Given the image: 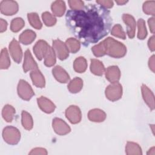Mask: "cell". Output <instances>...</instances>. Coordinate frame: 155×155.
Masks as SVG:
<instances>
[{
  "label": "cell",
  "mask_w": 155,
  "mask_h": 155,
  "mask_svg": "<svg viewBox=\"0 0 155 155\" xmlns=\"http://www.w3.org/2000/svg\"><path fill=\"white\" fill-rule=\"evenodd\" d=\"M15 114V109L11 105H5L2 110V116L3 119L7 122H12Z\"/></svg>",
  "instance_id": "25"
},
{
  "label": "cell",
  "mask_w": 155,
  "mask_h": 155,
  "mask_svg": "<svg viewBox=\"0 0 155 155\" xmlns=\"http://www.w3.org/2000/svg\"><path fill=\"white\" fill-rule=\"evenodd\" d=\"M154 18L152 17L148 19V26L150 30V31L152 33H154Z\"/></svg>",
  "instance_id": "42"
},
{
  "label": "cell",
  "mask_w": 155,
  "mask_h": 155,
  "mask_svg": "<svg viewBox=\"0 0 155 155\" xmlns=\"http://www.w3.org/2000/svg\"><path fill=\"white\" fill-rule=\"evenodd\" d=\"M17 91L19 96L25 101H29L35 95V93L30 85L23 79H21L19 81Z\"/></svg>",
  "instance_id": "5"
},
{
  "label": "cell",
  "mask_w": 155,
  "mask_h": 155,
  "mask_svg": "<svg viewBox=\"0 0 155 155\" xmlns=\"http://www.w3.org/2000/svg\"><path fill=\"white\" fill-rule=\"evenodd\" d=\"M73 68L77 73H82L85 72L87 68V62L85 58L82 56L77 58L74 61Z\"/></svg>",
  "instance_id": "26"
},
{
  "label": "cell",
  "mask_w": 155,
  "mask_h": 155,
  "mask_svg": "<svg viewBox=\"0 0 155 155\" xmlns=\"http://www.w3.org/2000/svg\"><path fill=\"white\" fill-rule=\"evenodd\" d=\"M10 65V60L6 48L2 49L0 58V68L2 70L8 68Z\"/></svg>",
  "instance_id": "30"
},
{
  "label": "cell",
  "mask_w": 155,
  "mask_h": 155,
  "mask_svg": "<svg viewBox=\"0 0 155 155\" xmlns=\"http://www.w3.org/2000/svg\"><path fill=\"white\" fill-rule=\"evenodd\" d=\"M65 44L68 51L71 53H76L80 50L81 42L75 38H70L67 39Z\"/></svg>",
  "instance_id": "28"
},
{
  "label": "cell",
  "mask_w": 155,
  "mask_h": 155,
  "mask_svg": "<svg viewBox=\"0 0 155 155\" xmlns=\"http://www.w3.org/2000/svg\"><path fill=\"white\" fill-rule=\"evenodd\" d=\"M51 9L53 15H54L56 16L61 17L64 14L65 12V3L64 1L61 0L55 1L51 4Z\"/></svg>",
  "instance_id": "22"
},
{
  "label": "cell",
  "mask_w": 155,
  "mask_h": 155,
  "mask_svg": "<svg viewBox=\"0 0 155 155\" xmlns=\"http://www.w3.org/2000/svg\"><path fill=\"white\" fill-rule=\"evenodd\" d=\"M42 19L46 26L51 27L56 23V18L48 12H45L42 14Z\"/></svg>",
  "instance_id": "34"
},
{
  "label": "cell",
  "mask_w": 155,
  "mask_h": 155,
  "mask_svg": "<svg viewBox=\"0 0 155 155\" xmlns=\"http://www.w3.org/2000/svg\"><path fill=\"white\" fill-rule=\"evenodd\" d=\"M70 31L84 46L97 42L110 31V12L99 5L90 4L79 10H68L65 15Z\"/></svg>",
  "instance_id": "1"
},
{
  "label": "cell",
  "mask_w": 155,
  "mask_h": 155,
  "mask_svg": "<svg viewBox=\"0 0 155 155\" xmlns=\"http://www.w3.org/2000/svg\"><path fill=\"white\" fill-rule=\"evenodd\" d=\"M52 74L54 78L61 83H67L70 79L68 73L59 65H56L52 69Z\"/></svg>",
  "instance_id": "15"
},
{
  "label": "cell",
  "mask_w": 155,
  "mask_h": 155,
  "mask_svg": "<svg viewBox=\"0 0 155 155\" xmlns=\"http://www.w3.org/2000/svg\"><path fill=\"white\" fill-rule=\"evenodd\" d=\"M21 122L23 127L27 130H31L33 127V120L31 116L24 110L21 113Z\"/></svg>",
  "instance_id": "27"
},
{
  "label": "cell",
  "mask_w": 155,
  "mask_h": 155,
  "mask_svg": "<svg viewBox=\"0 0 155 155\" xmlns=\"http://www.w3.org/2000/svg\"><path fill=\"white\" fill-rule=\"evenodd\" d=\"M97 4L105 8H111L113 7L114 5V2L113 1H108V0H97L96 1Z\"/></svg>",
  "instance_id": "39"
},
{
  "label": "cell",
  "mask_w": 155,
  "mask_h": 155,
  "mask_svg": "<svg viewBox=\"0 0 155 155\" xmlns=\"http://www.w3.org/2000/svg\"><path fill=\"white\" fill-rule=\"evenodd\" d=\"M53 48L58 58L61 60L66 59L69 56V51L65 45L60 39H56L52 42Z\"/></svg>",
  "instance_id": "7"
},
{
  "label": "cell",
  "mask_w": 155,
  "mask_h": 155,
  "mask_svg": "<svg viewBox=\"0 0 155 155\" xmlns=\"http://www.w3.org/2000/svg\"><path fill=\"white\" fill-rule=\"evenodd\" d=\"M2 137L4 141L10 145L18 143L21 139V133L19 130L13 126H7L3 129Z\"/></svg>",
  "instance_id": "3"
},
{
  "label": "cell",
  "mask_w": 155,
  "mask_h": 155,
  "mask_svg": "<svg viewBox=\"0 0 155 155\" xmlns=\"http://www.w3.org/2000/svg\"><path fill=\"white\" fill-rule=\"evenodd\" d=\"M148 66L150 69L154 73L155 70V65H154V55H152L148 61Z\"/></svg>",
  "instance_id": "44"
},
{
  "label": "cell",
  "mask_w": 155,
  "mask_h": 155,
  "mask_svg": "<svg viewBox=\"0 0 155 155\" xmlns=\"http://www.w3.org/2000/svg\"><path fill=\"white\" fill-rule=\"evenodd\" d=\"M67 119L73 124H76L81 122L82 113L80 108L76 105H70L65 110Z\"/></svg>",
  "instance_id": "8"
},
{
  "label": "cell",
  "mask_w": 155,
  "mask_h": 155,
  "mask_svg": "<svg viewBox=\"0 0 155 155\" xmlns=\"http://www.w3.org/2000/svg\"><path fill=\"white\" fill-rule=\"evenodd\" d=\"M7 22L5 20L3 19H0V32L2 33L7 30Z\"/></svg>",
  "instance_id": "43"
},
{
  "label": "cell",
  "mask_w": 155,
  "mask_h": 155,
  "mask_svg": "<svg viewBox=\"0 0 155 155\" xmlns=\"http://www.w3.org/2000/svg\"><path fill=\"white\" fill-rule=\"evenodd\" d=\"M25 25V22L21 18H16L12 19L10 24L12 31L16 33L20 31Z\"/></svg>",
  "instance_id": "32"
},
{
  "label": "cell",
  "mask_w": 155,
  "mask_h": 155,
  "mask_svg": "<svg viewBox=\"0 0 155 155\" xmlns=\"http://www.w3.org/2000/svg\"><path fill=\"white\" fill-rule=\"evenodd\" d=\"M49 46L45 41L41 39L36 42L33 46V52L38 60L41 61L44 58Z\"/></svg>",
  "instance_id": "11"
},
{
  "label": "cell",
  "mask_w": 155,
  "mask_h": 155,
  "mask_svg": "<svg viewBox=\"0 0 155 155\" xmlns=\"http://www.w3.org/2000/svg\"><path fill=\"white\" fill-rule=\"evenodd\" d=\"M118 5H124L125 4L127 3L128 1H115Z\"/></svg>",
  "instance_id": "45"
},
{
  "label": "cell",
  "mask_w": 155,
  "mask_h": 155,
  "mask_svg": "<svg viewBox=\"0 0 155 155\" xmlns=\"http://www.w3.org/2000/svg\"><path fill=\"white\" fill-rule=\"evenodd\" d=\"M91 51L96 57H102L105 55V48L104 42L102 41L99 44L94 45L91 48Z\"/></svg>",
  "instance_id": "36"
},
{
  "label": "cell",
  "mask_w": 155,
  "mask_h": 155,
  "mask_svg": "<svg viewBox=\"0 0 155 155\" xmlns=\"http://www.w3.org/2000/svg\"><path fill=\"white\" fill-rule=\"evenodd\" d=\"M148 46L151 51H154L155 50L154 46V36H152L148 41Z\"/></svg>",
  "instance_id": "41"
},
{
  "label": "cell",
  "mask_w": 155,
  "mask_h": 155,
  "mask_svg": "<svg viewBox=\"0 0 155 155\" xmlns=\"http://www.w3.org/2000/svg\"><path fill=\"white\" fill-rule=\"evenodd\" d=\"M36 37V33L31 30H24L19 36V42L24 45H28L32 43Z\"/></svg>",
  "instance_id": "21"
},
{
  "label": "cell",
  "mask_w": 155,
  "mask_h": 155,
  "mask_svg": "<svg viewBox=\"0 0 155 155\" xmlns=\"http://www.w3.org/2000/svg\"><path fill=\"white\" fill-rule=\"evenodd\" d=\"M105 78L111 83L117 82L120 78V71L116 65L108 67L105 71Z\"/></svg>",
  "instance_id": "16"
},
{
  "label": "cell",
  "mask_w": 155,
  "mask_h": 155,
  "mask_svg": "<svg viewBox=\"0 0 155 155\" xmlns=\"http://www.w3.org/2000/svg\"><path fill=\"white\" fill-rule=\"evenodd\" d=\"M90 71L96 76H102L105 71V67L103 63L98 59H91L90 60Z\"/></svg>",
  "instance_id": "20"
},
{
  "label": "cell",
  "mask_w": 155,
  "mask_h": 155,
  "mask_svg": "<svg viewBox=\"0 0 155 155\" xmlns=\"http://www.w3.org/2000/svg\"><path fill=\"white\" fill-rule=\"evenodd\" d=\"M122 19L127 25V33L130 39H133L135 36L136 30V21L133 16L129 14H124Z\"/></svg>",
  "instance_id": "12"
},
{
  "label": "cell",
  "mask_w": 155,
  "mask_h": 155,
  "mask_svg": "<svg viewBox=\"0 0 155 155\" xmlns=\"http://www.w3.org/2000/svg\"><path fill=\"white\" fill-rule=\"evenodd\" d=\"M29 154H41V155H47V150L44 148H35L31 150V151L29 153Z\"/></svg>",
  "instance_id": "40"
},
{
  "label": "cell",
  "mask_w": 155,
  "mask_h": 155,
  "mask_svg": "<svg viewBox=\"0 0 155 155\" xmlns=\"http://www.w3.org/2000/svg\"><path fill=\"white\" fill-rule=\"evenodd\" d=\"M141 90L145 102L151 110H153L154 109V96L152 91L145 84H142Z\"/></svg>",
  "instance_id": "17"
},
{
  "label": "cell",
  "mask_w": 155,
  "mask_h": 155,
  "mask_svg": "<svg viewBox=\"0 0 155 155\" xmlns=\"http://www.w3.org/2000/svg\"><path fill=\"white\" fill-rule=\"evenodd\" d=\"M111 33L113 36L121 38L122 39H126V35L124 31L122 29V26L117 24H116L111 29Z\"/></svg>",
  "instance_id": "37"
},
{
  "label": "cell",
  "mask_w": 155,
  "mask_h": 155,
  "mask_svg": "<svg viewBox=\"0 0 155 155\" xmlns=\"http://www.w3.org/2000/svg\"><path fill=\"white\" fill-rule=\"evenodd\" d=\"M70 7L73 10H81L84 7V2L80 0H69L68 1Z\"/></svg>",
  "instance_id": "38"
},
{
  "label": "cell",
  "mask_w": 155,
  "mask_h": 155,
  "mask_svg": "<svg viewBox=\"0 0 155 155\" xmlns=\"http://www.w3.org/2000/svg\"><path fill=\"white\" fill-rule=\"evenodd\" d=\"M52 127L54 132L58 135L64 136L71 131L69 125L61 118H54L52 122Z\"/></svg>",
  "instance_id": "9"
},
{
  "label": "cell",
  "mask_w": 155,
  "mask_h": 155,
  "mask_svg": "<svg viewBox=\"0 0 155 155\" xmlns=\"http://www.w3.org/2000/svg\"><path fill=\"white\" fill-rule=\"evenodd\" d=\"M56 53L53 48L49 46L47 53L44 57V64L47 67H52L56 63Z\"/></svg>",
  "instance_id": "29"
},
{
  "label": "cell",
  "mask_w": 155,
  "mask_h": 155,
  "mask_svg": "<svg viewBox=\"0 0 155 155\" xmlns=\"http://www.w3.org/2000/svg\"><path fill=\"white\" fill-rule=\"evenodd\" d=\"M37 102L40 109L48 114L53 113L56 108L55 105L50 99L44 96L37 98Z\"/></svg>",
  "instance_id": "14"
},
{
  "label": "cell",
  "mask_w": 155,
  "mask_h": 155,
  "mask_svg": "<svg viewBox=\"0 0 155 155\" xmlns=\"http://www.w3.org/2000/svg\"><path fill=\"white\" fill-rule=\"evenodd\" d=\"M103 42L105 48L106 54L114 58H120L126 54L127 48L120 42L111 37L107 38Z\"/></svg>",
  "instance_id": "2"
},
{
  "label": "cell",
  "mask_w": 155,
  "mask_h": 155,
  "mask_svg": "<svg viewBox=\"0 0 155 155\" xmlns=\"http://www.w3.org/2000/svg\"><path fill=\"white\" fill-rule=\"evenodd\" d=\"M125 153L127 155H142V148L139 144L133 142H127L125 146Z\"/></svg>",
  "instance_id": "24"
},
{
  "label": "cell",
  "mask_w": 155,
  "mask_h": 155,
  "mask_svg": "<svg viewBox=\"0 0 155 155\" xmlns=\"http://www.w3.org/2000/svg\"><path fill=\"white\" fill-rule=\"evenodd\" d=\"M30 78L33 85L38 88H44L45 85V80L44 75L39 69L33 70L30 73Z\"/></svg>",
  "instance_id": "19"
},
{
  "label": "cell",
  "mask_w": 155,
  "mask_h": 155,
  "mask_svg": "<svg viewBox=\"0 0 155 155\" xmlns=\"http://www.w3.org/2000/svg\"><path fill=\"white\" fill-rule=\"evenodd\" d=\"M18 4L15 1L4 0L0 3L1 12L6 16H12L18 11Z\"/></svg>",
  "instance_id": "6"
},
{
  "label": "cell",
  "mask_w": 155,
  "mask_h": 155,
  "mask_svg": "<svg viewBox=\"0 0 155 155\" xmlns=\"http://www.w3.org/2000/svg\"><path fill=\"white\" fill-rule=\"evenodd\" d=\"M107 117L106 113L99 108L90 110L88 113V119L94 122H101L105 120Z\"/></svg>",
  "instance_id": "18"
},
{
  "label": "cell",
  "mask_w": 155,
  "mask_h": 155,
  "mask_svg": "<svg viewBox=\"0 0 155 155\" xmlns=\"http://www.w3.org/2000/svg\"><path fill=\"white\" fill-rule=\"evenodd\" d=\"M83 87V81L79 77L73 79L68 84L67 88L71 93H77L79 92Z\"/></svg>",
  "instance_id": "23"
},
{
  "label": "cell",
  "mask_w": 155,
  "mask_h": 155,
  "mask_svg": "<svg viewBox=\"0 0 155 155\" xmlns=\"http://www.w3.org/2000/svg\"><path fill=\"white\" fill-rule=\"evenodd\" d=\"M8 47L10 53L13 61L18 64L20 63L22 58V51L19 43L16 39H13Z\"/></svg>",
  "instance_id": "10"
},
{
  "label": "cell",
  "mask_w": 155,
  "mask_h": 155,
  "mask_svg": "<svg viewBox=\"0 0 155 155\" xmlns=\"http://www.w3.org/2000/svg\"><path fill=\"white\" fill-rule=\"evenodd\" d=\"M105 94L108 100L113 102L117 101L122 97V87L118 82L111 83L106 88Z\"/></svg>",
  "instance_id": "4"
},
{
  "label": "cell",
  "mask_w": 155,
  "mask_h": 155,
  "mask_svg": "<svg viewBox=\"0 0 155 155\" xmlns=\"http://www.w3.org/2000/svg\"><path fill=\"white\" fill-rule=\"evenodd\" d=\"M143 12L148 15L154 16L155 14V1H147L143 4Z\"/></svg>",
  "instance_id": "35"
},
{
  "label": "cell",
  "mask_w": 155,
  "mask_h": 155,
  "mask_svg": "<svg viewBox=\"0 0 155 155\" xmlns=\"http://www.w3.org/2000/svg\"><path fill=\"white\" fill-rule=\"evenodd\" d=\"M23 70L25 73L28 71H33L38 69V66L34 60L30 50L27 49L24 53V60L23 63Z\"/></svg>",
  "instance_id": "13"
},
{
  "label": "cell",
  "mask_w": 155,
  "mask_h": 155,
  "mask_svg": "<svg viewBox=\"0 0 155 155\" xmlns=\"http://www.w3.org/2000/svg\"><path fill=\"white\" fill-rule=\"evenodd\" d=\"M137 38L139 39H144L147 36V30L146 28L145 22L143 19H139L137 21Z\"/></svg>",
  "instance_id": "33"
},
{
  "label": "cell",
  "mask_w": 155,
  "mask_h": 155,
  "mask_svg": "<svg viewBox=\"0 0 155 155\" xmlns=\"http://www.w3.org/2000/svg\"><path fill=\"white\" fill-rule=\"evenodd\" d=\"M27 18L30 25L35 28L40 30L42 24L41 22L39 17L36 13H30L27 14Z\"/></svg>",
  "instance_id": "31"
}]
</instances>
